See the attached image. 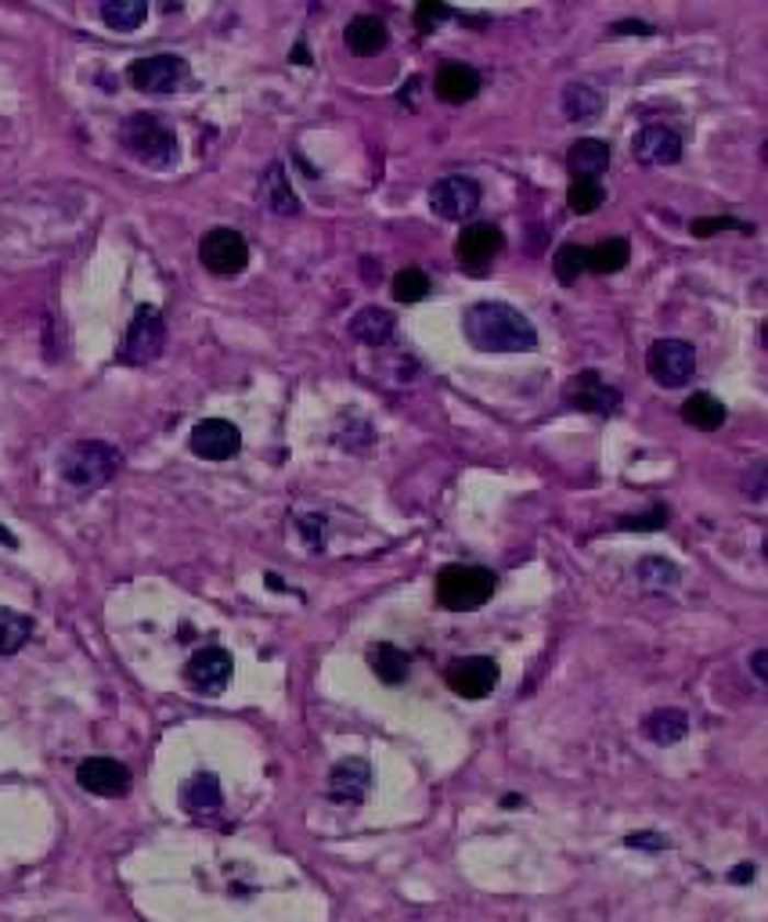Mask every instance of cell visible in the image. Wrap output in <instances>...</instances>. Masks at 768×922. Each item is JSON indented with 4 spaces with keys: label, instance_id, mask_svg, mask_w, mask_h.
<instances>
[{
    "label": "cell",
    "instance_id": "35",
    "mask_svg": "<svg viewBox=\"0 0 768 922\" xmlns=\"http://www.w3.org/2000/svg\"><path fill=\"white\" fill-rule=\"evenodd\" d=\"M451 15H455V11L444 8V4H422L419 11H415V25H419L422 33H433V25L440 19H451Z\"/></svg>",
    "mask_w": 768,
    "mask_h": 922
},
{
    "label": "cell",
    "instance_id": "15",
    "mask_svg": "<svg viewBox=\"0 0 768 922\" xmlns=\"http://www.w3.org/2000/svg\"><path fill=\"white\" fill-rule=\"evenodd\" d=\"M372 793V764L361 756H347L329 772V797L336 804H361Z\"/></svg>",
    "mask_w": 768,
    "mask_h": 922
},
{
    "label": "cell",
    "instance_id": "19",
    "mask_svg": "<svg viewBox=\"0 0 768 922\" xmlns=\"http://www.w3.org/2000/svg\"><path fill=\"white\" fill-rule=\"evenodd\" d=\"M566 162L574 170V181H599V173L610 167V148L599 137H581V141H574Z\"/></svg>",
    "mask_w": 768,
    "mask_h": 922
},
{
    "label": "cell",
    "instance_id": "32",
    "mask_svg": "<svg viewBox=\"0 0 768 922\" xmlns=\"http://www.w3.org/2000/svg\"><path fill=\"white\" fill-rule=\"evenodd\" d=\"M585 271H588V249L585 246L566 242V246L556 249V277L563 285H574Z\"/></svg>",
    "mask_w": 768,
    "mask_h": 922
},
{
    "label": "cell",
    "instance_id": "21",
    "mask_svg": "<svg viewBox=\"0 0 768 922\" xmlns=\"http://www.w3.org/2000/svg\"><path fill=\"white\" fill-rule=\"evenodd\" d=\"M689 731V717L682 710H675V706H664V710H653L646 714V721H642V736L650 742H657V747H675V742H682Z\"/></svg>",
    "mask_w": 768,
    "mask_h": 922
},
{
    "label": "cell",
    "instance_id": "31",
    "mask_svg": "<svg viewBox=\"0 0 768 922\" xmlns=\"http://www.w3.org/2000/svg\"><path fill=\"white\" fill-rule=\"evenodd\" d=\"M639 580L653 591H671V588H678V580H682V570H678L675 562L660 559V555H653V559L639 562Z\"/></svg>",
    "mask_w": 768,
    "mask_h": 922
},
{
    "label": "cell",
    "instance_id": "42",
    "mask_svg": "<svg viewBox=\"0 0 768 922\" xmlns=\"http://www.w3.org/2000/svg\"><path fill=\"white\" fill-rule=\"evenodd\" d=\"M0 540H4V545H8V548H15V537H11V534H8V530H4V526H0Z\"/></svg>",
    "mask_w": 768,
    "mask_h": 922
},
{
    "label": "cell",
    "instance_id": "4",
    "mask_svg": "<svg viewBox=\"0 0 768 922\" xmlns=\"http://www.w3.org/2000/svg\"><path fill=\"white\" fill-rule=\"evenodd\" d=\"M120 462H123L120 451L112 444H102V440H80V444H72L66 454H61V476H66L69 487L94 490L120 473Z\"/></svg>",
    "mask_w": 768,
    "mask_h": 922
},
{
    "label": "cell",
    "instance_id": "20",
    "mask_svg": "<svg viewBox=\"0 0 768 922\" xmlns=\"http://www.w3.org/2000/svg\"><path fill=\"white\" fill-rule=\"evenodd\" d=\"M181 807L188 815H217L224 807V789L213 775H195L184 782L181 789Z\"/></svg>",
    "mask_w": 768,
    "mask_h": 922
},
{
    "label": "cell",
    "instance_id": "17",
    "mask_svg": "<svg viewBox=\"0 0 768 922\" xmlns=\"http://www.w3.org/2000/svg\"><path fill=\"white\" fill-rule=\"evenodd\" d=\"M481 72H476L473 66H459V61H451V66H444L437 72V80H433V91L440 101H448V105H465V101H473L476 94H481Z\"/></svg>",
    "mask_w": 768,
    "mask_h": 922
},
{
    "label": "cell",
    "instance_id": "2",
    "mask_svg": "<svg viewBox=\"0 0 768 922\" xmlns=\"http://www.w3.org/2000/svg\"><path fill=\"white\" fill-rule=\"evenodd\" d=\"M123 148L131 151L137 162H145V167L153 170H167L178 162V134H173V126L156 116V112H137L127 123H123Z\"/></svg>",
    "mask_w": 768,
    "mask_h": 922
},
{
    "label": "cell",
    "instance_id": "26",
    "mask_svg": "<svg viewBox=\"0 0 768 922\" xmlns=\"http://www.w3.org/2000/svg\"><path fill=\"white\" fill-rule=\"evenodd\" d=\"M574 403L577 408H588V411L613 414L621 397H617V389L602 386L596 372H581V383H577V389H574Z\"/></svg>",
    "mask_w": 768,
    "mask_h": 922
},
{
    "label": "cell",
    "instance_id": "1",
    "mask_svg": "<svg viewBox=\"0 0 768 922\" xmlns=\"http://www.w3.org/2000/svg\"><path fill=\"white\" fill-rule=\"evenodd\" d=\"M465 335L476 350L487 353H531L538 350L534 325L509 303H473L465 310Z\"/></svg>",
    "mask_w": 768,
    "mask_h": 922
},
{
    "label": "cell",
    "instance_id": "40",
    "mask_svg": "<svg viewBox=\"0 0 768 922\" xmlns=\"http://www.w3.org/2000/svg\"><path fill=\"white\" fill-rule=\"evenodd\" d=\"M765 660H768V652H765V649L754 652V660H750V667H754V674H758V681H765Z\"/></svg>",
    "mask_w": 768,
    "mask_h": 922
},
{
    "label": "cell",
    "instance_id": "18",
    "mask_svg": "<svg viewBox=\"0 0 768 922\" xmlns=\"http://www.w3.org/2000/svg\"><path fill=\"white\" fill-rule=\"evenodd\" d=\"M397 332V318L383 307H364L350 318V335L364 346H386Z\"/></svg>",
    "mask_w": 768,
    "mask_h": 922
},
{
    "label": "cell",
    "instance_id": "22",
    "mask_svg": "<svg viewBox=\"0 0 768 922\" xmlns=\"http://www.w3.org/2000/svg\"><path fill=\"white\" fill-rule=\"evenodd\" d=\"M260 198L268 202V209L279 213V217H293V213H300L296 192L289 187V177H285V170H282V162H274V167H268V173H263V181H260Z\"/></svg>",
    "mask_w": 768,
    "mask_h": 922
},
{
    "label": "cell",
    "instance_id": "8",
    "mask_svg": "<svg viewBox=\"0 0 768 922\" xmlns=\"http://www.w3.org/2000/svg\"><path fill=\"white\" fill-rule=\"evenodd\" d=\"M127 80H131V87H137V91H145V94H170L188 80V61L178 55L137 58L127 69Z\"/></svg>",
    "mask_w": 768,
    "mask_h": 922
},
{
    "label": "cell",
    "instance_id": "23",
    "mask_svg": "<svg viewBox=\"0 0 768 922\" xmlns=\"http://www.w3.org/2000/svg\"><path fill=\"white\" fill-rule=\"evenodd\" d=\"M386 41H389L386 25H383V19H375V15H358L354 22L347 25V47L354 50V55H361V58L380 55V50L386 47Z\"/></svg>",
    "mask_w": 768,
    "mask_h": 922
},
{
    "label": "cell",
    "instance_id": "10",
    "mask_svg": "<svg viewBox=\"0 0 768 922\" xmlns=\"http://www.w3.org/2000/svg\"><path fill=\"white\" fill-rule=\"evenodd\" d=\"M481 206V184L470 177H444L430 187V209L440 220H465Z\"/></svg>",
    "mask_w": 768,
    "mask_h": 922
},
{
    "label": "cell",
    "instance_id": "33",
    "mask_svg": "<svg viewBox=\"0 0 768 922\" xmlns=\"http://www.w3.org/2000/svg\"><path fill=\"white\" fill-rule=\"evenodd\" d=\"M389 293H394L397 303H419L430 296V277H426L422 271H397L394 274V285H389Z\"/></svg>",
    "mask_w": 768,
    "mask_h": 922
},
{
    "label": "cell",
    "instance_id": "28",
    "mask_svg": "<svg viewBox=\"0 0 768 922\" xmlns=\"http://www.w3.org/2000/svg\"><path fill=\"white\" fill-rule=\"evenodd\" d=\"M682 419L689 425L703 429V433H714V429L725 422V408H722V400H714L711 394H692L682 403Z\"/></svg>",
    "mask_w": 768,
    "mask_h": 922
},
{
    "label": "cell",
    "instance_id": "14",
    "mask_svg": "<svg viewBox=\"0 0 768 922\" xmlns=\"http://www.w3.org/2000/svg\"><path fill=\"white\" fill-rule=\"evenodd\" d=\"M632 151L642 167H671V162L682 159V137L671 126L650 123L632 137Z\"/></svg>",
    "mask_w": 768,
    "mask_h": 922
},
{
    "label": "cell",
    "instance_id": "7",
    "mask_svg": "<svg viewBox=\"0 0 768 922\" xmlns=\"http://www.w3.org/2000/svg\"><path fill=\"white\" fill-rule=\"evenodd\" d=\"M199 260H203V268L210 274L231 277L238 271H246L249 246L242 235L231 231V227H213V231L203 235V242H199Z\"/></svg>",
    "mask_w": 768,
    "mask_h": 922
},
{
    "label": "cell",
    "instance_id": "6",
    "mask_svg": "<svg viewBox=\"0 0 768 922\" xmlns=\"http://www.w3.org/2000/svg\"><path fill=\"white\" fill-rule=\"evenodd\" d=\"M646 372L653 375V383H660L664 389L686 386L697 375V350L686 339H657L646 353Z\"/></svg>",
    "mask_w": 768,
    "mask_h": 922
},
{
    "label": "cell",
    "instance_id": "25",
    "mask_svg": "<svg viewBox=\"0 0 768 922\" xmlns=\"http://www.w3.org/2000/svg\"><path fill=\"white\" fill-rule=\"evenodd\" d=\"M369 663H372V671L383 685H400V681L411 674V656L405 649L389 646V641L369 649Z\"/></svg>",
    "mask_w": 768,
    "mask_h": 922
},
{
    "label": "cell",
    "instance_id": "30",
    "mask_svg": "<svg viewBox=\"0 0 768 922\" xmlns=\"http://www.w3.org/2000/svg\"><path fill=\"white\" fill-rule=\"evenodd\" d=\"M30 635H33V621H30V616L15 613V610H4V605H0V656L19 652L30 641Z\"/></svg>",
    "mask_w": 768,
    "mask_h": 922
},
{
    "label": "cell",
    "instance_id": "16",
    "mask_svg": "<svg viewBox=\"0 0 768 922\" xmlns=\"http://www.w3.org/2000/svg\"><path fill=\"white\" fill-rule=\"evenodd\" d=\"M498 249H501V231H498L495 224H470L459 235V260L470 271L487 268V263L495 260Z\"/></svg>",
    "mask_w": 768,
    "mask_h": 922
},
{
    "label": "cell",
    "instance_id": "3",
    "mask_svg": "<svg viewBox=\"0 0 768 922\" xmlns=\"http://www.w3.org/2000/svg\"><path fill=\"white\" fill-rule=\"evenodd\" d=\"M495 588L498 580L484 566H444L437 573V605H444L451 613H473L490 602Z\"/></svg>",
    "mask_w": 768,
    "mask_h": 922
},
{
    "label": "cell",
    "instance_id": "5",
    "mask_svg": "<svg viewBox=\"0 0 768 922\" xmlns=\"http://www.w3.org/2000/svg\"><path fill=\"white\" fill-rule=\"evenodd\" d=\"M162 346H167V321H162L159 307L145 303V307L134 310V318L127 325V335H123V346H120V361L148 364L159 357Z\"/></svg>",
    "mask_w": 768,
    "mask_h": 922
},
{
    "label": "cell",
    "instance_id": "12",
    "mask_svg": "<svg viewBox=\"0 0 768 922\" xmlns=\"http://www.w3.org/2000/svg\"><path fill=\"white\" fill-rule=\"evenodd\" d=\"M448 685L451 692H459L462 699H487L498 685V663L487 656H465L448 667Z\"/></svg>",
    "mask_w": 768,
    "mask_h": 922
},
{
    "label": "cell",
    "instance_id": "34",
    "mask_svg": "<svg viewBox=\"0 0 768 922\" xmlns=\"http://www.w3.org/2000/svg\"><path fill=\"white\" fill-rule=\"evenodd\" d=\"M602 198H607V192H602L599 181H574V184H571V195H566V202H571V209L581 213V217H588V213H596V209L602 206Z\"/></svg>",
    "mask_w": 768,
    "mask_h": 922
},
{
    "label": "cell",
    "instance_id": "37",
    "mask_svg": "<svg viewBox=\"0 0 768 922\" xmlns=\"http://www.w3.org/2000/svg\"><path fill=\"white\" fill-rule=\"evenodd\" d=\"M624 530H660L664 526V512H646V515H628V520H621Z\"/></svg>",
    "mask_w": 768,
    "mask_h": 922
},
{
    "label": "cell",
    "instance_id": "36",
    "mask_svg": "<svg viewBox=\"0 0 768 922\" xmlns=\"http://www.w3.org/2000/svg\"><path fill=\"white\" fill-rule=\"evenodd\" d=\"M300 534L307 537V545L314 551H321V545H325V520H321V515H304V520H300Z\"/></svg>",
    "mask_w": 768,
    "mask_h": 922
},
{
    "label": "cell",
    "instance_id": "9",
    "mask_svg": "<svg viewBox=\"0 0 768 922\" xmlns=\"http://www.w3.org/2000/svg\"><path fill=\"white\" fill-rule=\"evenodd\" d=\"M231 674H235V660H231V652L221 646L199 649L192 660H188V671H184L188 685L195 692H203V696H221V692L228 688Z\"/></svg>",
    "mask_w": 768,
    "mask_h": 922
},
{
    "label": "cell",
    "instance_id": "24",
    "mask_svg": "<svg viewBox=\"0 0 768 922\" xmlns=\"http://www.w3.org/2000/svg\"><path fill=\"white\" fill-rule=\"evenodd\" d=\"M560 105H563V116L571 119V123H588V119H596L602 109H607V98H602L596 87H588V83H571L563 91Z\"/></svg>",
    "mask_w": 768,
    "mask_h": 922
},
{
    "label": "cell",
    "instance_id": "29",
    "mask_svg": "<svg viewBox=\"0 0 768 922\" xmlns=\"http://www.w3.org/2000/svg\"><path fill=\"white\" fill-rule=\"evenodd\" d=\"M102 19L109 30L131 33L148 19V4L145 0H109V4H102Z\"/></svg>",
    "mask_w": 768,
    "mask_h": 922
},
{
    "label": "cell",
    "instance_id": "38",
    "mask_svg": "<svg viewBox=\"0 0 768 922\" xmlns=\"http://www.w3.org/2000/svg\"><path fill=\"white\" fill-rule=\"evenodd\" d=\"M722 227H739L736 220H697L692 224V235L697 238H708V235H718Z\"/></svg>",
    "mask_w": 768,
    "mask_h": 922
},
{
    "label": "cell",
    "instance_id": "41",
    "mask_svg": "<svg viewBox=\"0 0 768 922\" xmlns=\"http://www.w3.org/2000/svg\"><path fill=\"white\" fill-rule=\"evenodd\" d=\"M293 61H300V66H304V61H310V50H304V44H300V47L293 50Z\"/></svg>",
    "mask_w": 768,
    "mask_h": 922
},
{
    "label": "cell",
    "instance_id": "13",
    "mask_svg": "<svg viewBox=\"0 0 768 922\" xmlns=\"http://www.w3.org/2000/svg\"><path fill=\"white\" fill-rule=\"evenodd\" d=\"M77 782L87 793H94V797H127L131 772L127 764L112 761V756H87L77 767Z\"/></svg>",
    "mask_w": 768,
    "mask_h": 922
},
{
    "label": "cell",
    "instance_id": "27",
    "mask_svg": "<svg viewBox=\"0 0 768 922\" xmlns=\"http://www.w3.org/2000/svg\"><path fill=\"white\" fill-rule=\"evenodd\" d=\"M628 257H632V246L628 238H607L596 249H588V271L596 274H617L628 268Z\"/></svg>",
    "mask_w": 768,
    "mask_h": 922
},
{
    "label": "cell",
    "instance_id": "39",
    "mask_svg": "<svg viewBox=\"0 0 768 922\" xmlns=\"http://www.w3.org/2000/svg\"><path fill=\"white\" fill-rule=\"evenodd\" d=\"M610 33H613V36H621V33L650 36V33H653V25H646V22H613V25H610Z\"/></svg>",
    "mask_w": 768,
    "mask_h": 922
},
{
    "label": "cell",
    "instance_id": "11",
    "mask_svg": "<svg viewBox=\"0 0 768 922\" xmlns=\"http://www.w3.org/2000/svg\"><path fill=\"white\" fill-rule=\"evenodd\" d=\"M188 447L206 462H228L242 451V433L228 419H203L188 436Z\"/></svg>",
    "mask_w": 768,
    "mask_h": 922
}]
</instances>
